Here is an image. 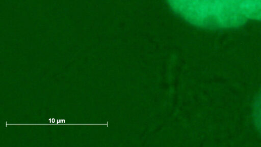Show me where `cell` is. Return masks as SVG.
I'll use <instances>...</instances> for the list:
<instances>
[{"instance_id":"1","label":"cell","mask_w":261,"mask_h":147,"mask_svg":"<svg viewBox=\"0 0 261 147\" xmlns=\"http://www.w3.org/2000/svg\"><path fill=\"white\" fill-rule=\"evenodd\" d=\"M187 19L208 29L235 28L261 21V0H178Z\"/></svg>"},{"instance_id":"2","label":"cell","mask_w":261,"mask_h":147,"mask_svg":"<svg viewBox=\"0 0 261 147\" xmlns=\"http://www.w3.org/2000/svg\"><path fill=\"white\" fill-rule=\"evenodd\" d=\"M254 111L256 125L261 131V93L259 97L256 100Z\"/></svg>"}]
</instances>
